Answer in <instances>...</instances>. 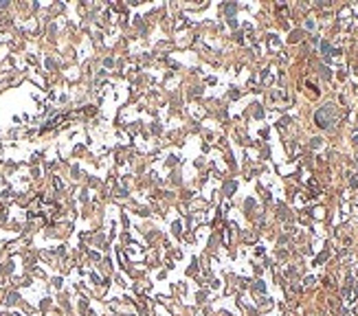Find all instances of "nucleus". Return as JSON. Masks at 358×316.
Returning <instances> with one entry per match:
<instances>
[{"instance_id":"1","label":"nucleus","mask_w":358,"mask_h":316,"mask_svg":"<svg viewBox=\"0 0 358 316\" xmlns=\"http://www.w3.org/2000/svg\"><path fill=\"white\" fill-rule=\"evenodd\" d=\"M316 125L318 127H330L334 123V119H336V112H334V105H323L321 110L316 112Z\"/></svg>"}]
</instances>
